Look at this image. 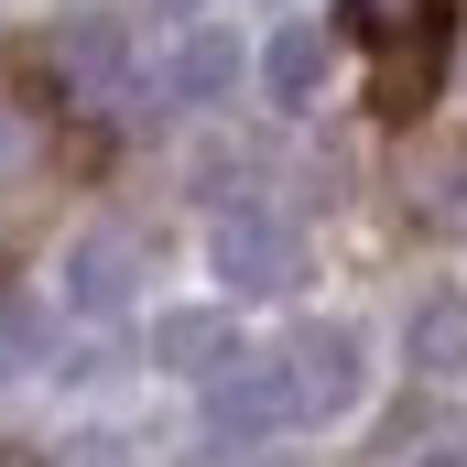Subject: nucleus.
Returning <instances> with one entry per match:
<instances>
[{
  "instance_id": "1",
  "label": "nucleus",
  "mask_w": 467,
  "mask_h": 467,
  "mask_svg": "<svg viewBox=\"0 0 467 467\" xmlns=\"http://www.w3.org/2000/svg\"><path fill=\"white\" fill-rule=\"evenodd\" d=\"M446 55H457L446 0L391 11V22H380V77H369V109H380V119H424V109H435V88H446Z\"/></svg>"
},
{
  "instance_id": "2",
  "label": "nucleus",
  "mask_w": 467,
  "mask_h": 467,
  "mask_svg": "<svg viewBox=\"0 0 467 467\" xmlns=\"http://www.w3.org/2000/svg\"><path fill=\"white\" fill-rule=\"evenodd\" d=\"M283 424H294L283 358H250V348H229V358H218V380H207V435H218V446H239V457H261V446H272Z\"/></svg>"
},
{
  "instance_id": "3",
  "label": "nucleus",
  "mask_w": 467,
  "mask_h": 467,
  "mask_svg": "<svg viewBox=\"0 0 467 467\" xmlns=\"http://www.w3.org/2000/svg\"><path fill=\"white\" fill-rule=\"evenodd\" d=\"M283 391H294V424L348 413V391H358V337H348V327H305V337L283 348Z\"/></svg>"
},
{
  "instance_id": "4",
  "label": "nucleus",
  "mask_w": 467,
  "mask_h": 467,
  "mask_svg": "<svg viewBox=\"0 0 467 467\" xmlns=\"http://www.w3.org/2000/svg\"><path fill=\"white\" fill-rule=\"evenodd\" d=\"M207 261L229 272V294H283V283H294V229H283V218L229 207V218H218V239H207Z\"/></svg>"
},
{
  "instance_id": "5",
  "label": "nucleus",
  "mask_w": 467,
  "mask_h": 467,
  "mask_svg": "<svg viewBox=\"0 0 467 467\" xmlns=\"http://www.w3.org/2000/svg\"><path fill=\"white\" fill-rule=\"evenodd\" d=\"M130 283H141V239H130V229H88L77 250H66V294H77L88 316H119Z\"/></svg>"
},
{
  "instance_id": "6",
  "label": "nucleus",
  "mask_w": 467,
  "mask_h": 467,
  "mask_svg": "<svg viewBox=\"0 0 467 467\" xmlns=\"http://www.w3.org/2000/svg\"><path fill=\"white\" fill-rule=\"evenodd\" d=\"M239 77H250L239 33H185V44H174V77H163V88H174L185 109H218V99H239Z\"/></svg>"
},
{
  "instance_id": "7",
  "label": "nucleus",
  "mask_w": 467,
  "mask_h": 467,
  "mask_svg": "<svg viewBox=\"0 0 467 467\" xmlns=\"http://www.w3.org/2000/svg\"><path fill=\"white\" fill-rule=\"evenodd\" d=\"M261 88H272V109H316V88H327V33H316V22L272 33V55H261Z\"/></svg>"
},
{
  "instance_id": "8",
  "label": "nucleus",
  "mask_w": 467,
  "mask_h": 467,
  "mask_svg": "<svg viewBox=\"0 0 467 467\" xmlns=\"http://www.w3.org/2000/svg\"><path fill=\"white\" fill-rule=\"evenodd\" d=\"M152 358H163V369H218V358H229V316H218V305L152 316Z\"/></svg>"
},
{
  "instance_id": "9",
  "label": "nucleus",
  "mask_w": 467,
  "mask_h": 467,
  "mask_svg": "<svg viewBox=\"0 0 467 467\" xmlns=\"http://www.w3.org/2000/svg\"><path fill=\"white\" fill-rule=\"evenodd\" d=\"M402 358H413V369H435V380H446V369H467V305H457V294H435V305L413 316Z\"/></svg>"
},
{
  "instance_id": "10",
  "label": "nucleus",
  "mask_w": 467,
  "mask_h": 467,
  "mask_svg": "<svg viewBox=\"0 0 467 467\" xmlns=\"http://www.w3.org/2000/svg\"><path fill=\"white\" fill-rule=\"evenodd\" d=\"M11 99H22V109H66V99H77L44 33H22V44H11Z\"/></svg>"
},
{
  "instance_id": "11",
  "label": "nucleus",
  "mask_w": 467,
  "mask_h": 467,
  "mask_svg": "<svg viewBox=\"0 0 467 467\" xmlns=\"http://www.w3.org/2000/svg\"><path fill=\"white\" fill-rule=\"evenodd\" d=\"M413 207H424L435 229H467V152H446V163H424V185H413Z\"/></svg>"
},
{
  "instance_id": "12",
  "label": "nucleus",
  "mask_w": 467,
  "mask_h": 467,
  "mask_svg": "<svg viewBox=\"0 0 467 467\" xmlns=\"http://www.w3.org/2000/svg\"><path fill=\"white\" fill-rule=\"evenodd\" d=\"M33 358H44V316H33L22 294H0V380H11V369H33Z\"/></svg>"
},
{
  "instance_id": "13",
  "label": "nucleus",
  "mask_w": 467,
  "mask_h": 467,
  "mask_svg": "<svg viewBox=\"0 0 467 467\" xmlns=\"http://www.w3.org/2000/svg\"><path fill=\"white\" fill-rule=\"evenodd\" d=\"M11 163H22V130H11V119H0V174H11Z\"/></svg>"
}]
</instances>
